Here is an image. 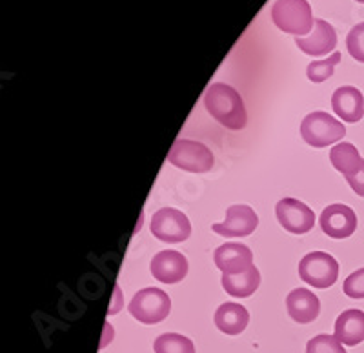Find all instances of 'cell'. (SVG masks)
<instances>
[{
    "mask_svg": "<svg viewBox=\"0 0 364 353\" xmlns=\"http://www.w3.org/2000/svg\"><path fill=\"white\" fill-rule=\"evenodd\" d=\"M204 106L217 122L228 129H245L248 122V113L245 108V100L233 89L224 82H215L208 87L204 95Z\"/></svg>",
    "mask_w": 364,
    "mask_h": 353,
    "instance_id": "1",
    "label": "cell"
},
{
    "mask_svg": "<svg viewBox=\"0 0 364 353\" xmlns=\"http://www.w3.org/2000/svg\"><path fill=\"white\" fill-rule=\"evenodd\" d=\"M272 21L281 31L306 37L314 29V15L308 0H275L272 6Z\"/></svg>",
    "mask_w": 364,
    "mask_h": 353,
    "instance_id": "2",
    "label": "cell"
},
{
    "mask_svg": "<svg viewBox=\"0 0 364 353\" xmlns=\"http://www.w3.org/2000/svg\"><path fill=\"white\" fill-rule=\"evenodd\" d=\"M344 135H346V128L343 122L324 112L310 113L301 122V137L314 148H326L330 144H336Z\"/></svg>",
    "mask_w": 364,
    "mask_h": 353,
    "instance_id": "3",
    "label": "cell"
},
{
    "mask_svg": "<svg viewBox=\"0 0 364 353\" xmlns=\"http://www.w3.org/2000/svg\"><path fill=\"white\" fill-rule=\"evenodd\" d=\"M168 161L178 170L191 171V173H206L215 164V158L208 146L188 139H177L173 142L168 153Z\"/></svg>",
    "mask_w": 364,
    "mask_h": 353,
    "instance_id": "4",
    "label": "cell"
},
{
    "mask_svg": "<svg viewBox=\"0 0 364 353\" xmlns=\"http://www.w3.org/2000/svg\"><path fill=\"white\" fill-rule=\"evenodd\" d=\"M129 313L142 325H157L170 315L171 299L159 288H144L129 303Z\"/></svg>",
    "mask_w": 364,
    "mask_h": 353,
    "instance_id": "5",
    "label": "cell"
},
{
    "mask_svg": "<svg viewBox=\"0 0 364 353\" xmlns=\"http://www.w3.org/2000/svg\"><path fill=\"white\" fill-rule=\"evenodd\" d=\"M299 275L314 288H330L339 277V262L324 251H311L299 262Z\"/></svg>",
    "mask_w": 364,
    "mask_h": 353,
    "instance_id": "6",
    "label": "cell"
},
{
    "mask_svg": "<svg viewBox=\"0 0 364 353\" xmlns=\"http://www.w3.org/2000/svg\"><path fill=\"white\" fill-rule=\"evenodd\" d=\"M151 233L162 242L178 244L190 239L191 224L188 217L175 208H162L151 219Z\"/></svg>",
    "mask_w": 364,
    "mask_h": 353,
    "instance_id": "7",
    "label": "cell"
},
{
    "mask_svg": "<svg viewBox=\"0 0 364 353\" xmlns=\"http://www.w3.org/2000/svg\"><path fill=\"white\" fill-rule=\"evenodd\" d=\"M277 213L279 224L286 229V232L295 233V235H302L308 233L315 224V213L310 210L304 202L297 199H282L277 202Z\"/></svg>",
    "mask_w": 364,
    "mask_h": 353,
    "instance_id": "8",
    "label": "cell"
},
{
    "mask_svg": "<svg viewBox=\"0 0 364 353\" xmlns=\"http://www.w3.org/2000/svg\"><path fill=\"white\" fill-rule=\"evenodd\" d=\"M259 226V217L246 204H235L232 208H228L226 220L220 224H213V232L223 235V237H246L252 235Z\"/></svg>",
    "mask_w": 364,
    "mask_h": 353,
    "instance_id": "9",
    "label": "cell"
},
{
    "mask_svg": "<svg viewBox=\"0 0 364 353\" xmlns=\"http://www.w3.org/2000/svg\"><path fill=\"white\" fill-rule=\"evenodd\" d=\"M295 44L302 53L311 57H324L337 46V31L323 18H315L314 29L306 37H295Z\"/></svg>",
    "mask_w": 364,
    "mask_h": 353,
    "instance_id": "10",
    "label": "cell"
},
{
    "mask_svg": "<svg viewBox=\"0 0 364 353\" xmlns=\"http://www.w3.org/2000/svg\"><path fill=\"white\" fill-rule=\"evenodd\" d=\"M321 229L331 239L352 237L357 229V215L346 204H331L321 215Z\"/></svg>",
    "mask_w": 364,
    "mask_h": 353,
    "instance_id": "11",
    "label": "cell"
},
{
    "mask_svg": "<svg viewBox=\"0 0 364 353\" xmlns=\"http://www.w3.org/2000/svg\"><path fill=\"white\" fill-rule=\"evenodd\" d=\"M151 273H154L159 283H181L188 273V259L181 251H175V249L159 251L151 259Z\"/></svg>",
    "mask_w": 364,
    "mask_h": 353,
    "instance_id": "12",
    "label": "cell"
},
{
    "mask_svg": "<svg viewBox=\"0 0 364 353\" xmlns=\"http://www.w3.org/2000/svg\"><path fill=\"white\" fill-rule=\"evenodd\" d=\"M213 261L223 275H237L253 266V254L248 246L239 244V242H226L215 249Z\"/></svg>",
    "mask_w": 364,
    "mask_h": 353,
    "instance_id": "13",
    "label": "cell"
},
{
    "mask_svg": "<svg viewBox=\"0 0 364 353\" xmlns=\"http://www.w3.org/2000/svg\"><path fill=\"white\" fill-rule=\"evenodd\" d=\"M331 108L343 122L355 124L364 116V97L353 86L337 87L331 97Z\"/></svg>",
    "mask_w": 364,
    "mask_h": 353,
    "instance_id": "14",
    "label": "cell"
},
{
    "mask_svg": "<svg viewBox=\"0 0 364 353\" xmlns=\"http://www.w3.org/2000/svg\"><path fill=\"white\" fill-rule=\"evenodd\" d=\"M286 310L295 322L310 325L318 317L321 303H318V297L314 291L306 290V288H297L286 297Z\"/></svg>",
    "mask_w": 364,
    "mask_h": 353,
    "instance_id": "15",
    "label": "cell"
},
{
    "mask_svg": "<svg viewBox=\"0 0 364 353\" xmlns=\"http://www.w3.org/2000/svg\"><path fill=\"white\" fill-rule=\"evenodd\" d=\"M250 322V313L245 306L237 303L220 304L215 312V326L226 335H239Z\"/></svg>",
    "mask_w": 364,
    "mask_h": 353,
    "instance_id": "16",
    "label": "cell"
},
{
    "mask_svg": "<svg viewBox=\"0 0 364 353\" xmlns=\"http://www.w3.org/2000/svg\"><path fill=\"white\" fill-rule=\"evenodd\" d=\"M336 337L343 344L357 346L364 341V312L346 310L336 320Z\"/></svg>",
    "mask_w": 364,
    "mask_h": 353,
    "instance_id": "17",
    "label": "cell"
},
{
    "mask_svg": "<svg viewBox=\"0 0 364 353\" xmlns=\"http://www.w3.org/2000/svg\"><path fill=\"white\" fill-rule=\"evenodd\" d=\"M259 284H261V273L255 266H250L242 273L223 275V288L232 297H240V299L250 297L255 293Z\"/></svg>",
    "mask_w": 364,
    "mask_h": 353,
    "instance_id": "18",
    "label": "cell"
},
{
    "mask_svg": "<svg viewBox=\"0 0 364 353\" xmlns=\"http://www.w3.org/2000/svg\"><path fill=\"white\" fill-rule=\"evenodd\" d=\"M330 161L331 166L336 168L339 173H343L344 177L352 175L364 163L359 150L353 144H350V142H341V144L333 146L330 151Z\"/></svg>",
    "mask_w": 364,
    "mask_h": 353,
    "instance_id": "19",
    "label": "cell"
},
{
    "mask_svg": "<svg viewBox=\"0 0 364 353\" xmlns=\"http://www.w3.org/2000/svg\"><path fill=\"white\" fill-rule=\"evenodd\" d=\"M154 349L155 353H195L193 342L181 333H164L157 337Z\"/></svg>",
    "mask_w": 364,
    "mask_h": 353,
    "instance_id": "20",
    "label": "cell"
},
{
    "mask_svg": "<svg viewBox=\"0 0 364 353\" xmlns=\"http://www.w3.org/2000/svg\"><path fill=\"white\" fill-rule=\"evenodd\" d=\"M341 63V53L339 51H333L328 58L324 60H314V63L308 66L306 75L311 82H324V80L330 79L333 75V70H336L337 64Z\"/></svg>",
    "mask_w": 364,
    "mask_h": 353,
    "instance_id": "21",
    "label": "cell"
},
{
    "mask_svg": "<svg viewBox=\"0 0 364 353\" xmlns=\"http://www.w3.org/2000/svg\"><path fill=\"white\" fill-rule=\"evenodd\" d=\"M306 353H346L343 342L336 335H317L308 341Z\"/></svg>",
    "mask_w": 364,
    "mask_h": 353,
    "instance_id": "22",
    "label": "cell"
},
{
    "mask_svg": "<svg viewBox=\"0 0 364 353\" xmlns=\"http://www.w3.org/2000/svg\"><path fill=\"white\" fill-rule=\"evenodd\" d=\"M346 48L357 63L364 64V22L353 26L346 37Z\"/></svg>",
    "mask_w": 364,
    "mask_h": 353,
    "instance_id": "23",
    "label": "cell"
},
{
    "mask_svg": "<svg viewBox=\"0 0 364 353\" xmlns=\"http://www.w3.org/2000/svg\"><path fill=\"white\" fill-rule=\"evenodd\" d=\"M343 290L350 299H364V268L348 275L343 284Z\"/></svg>",
    "mask_w": 364,
    "mask_h": 353,
    "instance_id": "24",
    "label": "cell"
},
{
    "mask_svg": "<svg viewBox=\"0 0 364 353\" xmlns=\"http://www.w3.org/2000/svg\"><path fill=\"white\" fill-rule=\"evenodd\" d=\"M346 180H348V184H350V188L355 191L357 195L364 197V163L360 164V166L357 168L352 175H348Z\"/></svg>",
    "mask_w": 364,
    "mask_h": 353,
    "instance_id": "25",
    "label": "cell"
},
{
    "mask_svg": "<svg viewBox=\"0 0 364 353\" xmlns=\"http://www.w3.org/2000/svg\"><path fill=\"white\" fill-rule=\"evenodd\" d=\"M357 2H360V4H364V0H357Z\"/></svg>",
    "mask_w": 364,
    "mask_h": 353,
    "instance_id": "26",
    "label": "cell"
}]
</instances>
